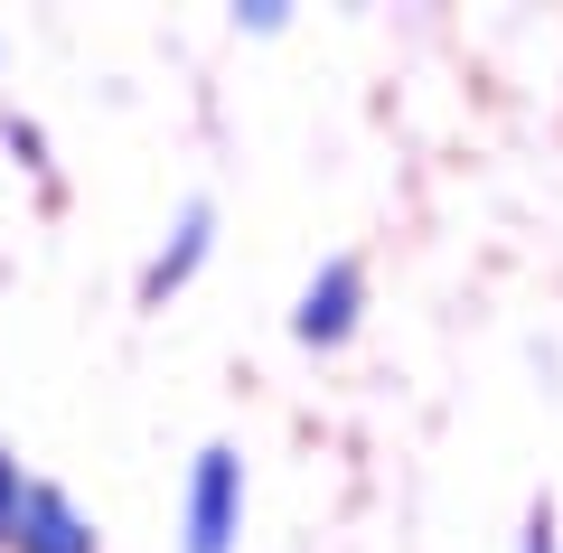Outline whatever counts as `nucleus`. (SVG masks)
Segmentation results:
<instances>
[{
	"mask_svg": "<svg viewBox=\"0 0 563 553\" xmlns=\"http://www.w3.org/2000/svg\"><path fill=\"white\" fill-rule=\"evenodd\" d=\"M0 553H103V534H95V516H85L57 478H29V488H20V516H10V544H0Z\"/></svg>",
	"mask_w": 563,
	"mask_h": 553,
	"instance_id": "obj_3",
	"label": "nucleus"
},
{
	"mask_svg": "<svg viewBox=\"0 0 563 553\" xmlns=\"http://www.w3.org/2000/svg\"><path fill=\"white\" fill-rule=\"evenodd\" d=\"M0 57H10V47H0Z\"/></svg>",
	"mask_w": 563,
	"mask_h": 553,
	"instance_id": "obj_7",
	"label": "nucleus"
},
{
	"mask_svg": "<svg viewBox=\"0 0 563 553\" xmlns=\"http://www.w3.org/2000/svg\"><path fill=\"white\" fill-rule=\"evenodd\" d=\"M517 553H563V544H554V507L526 516V544H517Z\"/></svg>",
	"mask_w": 563,
	"mask_h": 553,
	"instance_id": "obj_6",
	"label": "nucleus"
},
{
	"mask_svg": "<svg viewBox=\"0 0 563 553\" xmlns=\"http://www.w3.org/2000/svg\"><path fill=\"white\" fill-rule=\"evenodd\" d=\"M217 254V198H188L179 217H169V235H161V254L141 263V310H169V300L198 281V263Z\"/></svg>",
	"mask_w": 563,
	"mask_h": 553,
	"instance_id": "obj_4",
	"label": "nucleus"
},
{
	"mask_svg": "<svg viewBox=\"0 0 563 553\" xmlns=\"http://www.w3.org/2000/svg\"><path fill=\"white\" fill-rule=\"evenodd\" d=\"M244 534V451L207 441L188 460V497H179V553H235Z\"/></svg>",
	"mask_w": 563,
	"mask_h": 553,
	"instance_id": "obj_1",
	"label": "nucleus"
},
{
	"mask_svg": "<svg viewBox=\"0 0 563 553\" xmlns=\"http://www.w3.org/2000/svg\"><path fill=\"white\" fill-rule=\"evenodd\" d=\"M357 319H366V263L329 254L320 273L301 281V300H291V338H301V347H347Z\"/></svg>",
	"mask_w": 563,
	"mask_h": 553,
	"instance_id": "obj_2",
	"label": "nucleus"
},
{
	"mask_svg": "<svg viewBox=\"0 0 563 553\" xmlns=\"http://www.w3.org/2000/svg\"><path fill=\"white\" fill-rule=\"evenodd\" d=\"M20 488H29V469L10 460V441H0V544H10V516H20Z\"/></svg>",
	"mask_w": 563,
	"mask_h": 553,
	"instance_id": "obj_5",
	"label": "nucleus"
}]
</instances>
